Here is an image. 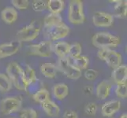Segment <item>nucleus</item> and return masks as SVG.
I'll return each mask as SVG.
<instances>
[{"label": "nucleus", "instance_id": "obj_28", "mask_svg": "<svg viewBox=\"0 0 127 118\" xmlns=\"http://www.w3.org/2000/svg\"><path fill=\"white\" fill-rule=\"evenodd\" d=\"M115 94L119 98H126L127 97V85L126 83L117 84L115 88Z\"/></svg>", "mask_w": 127, "mask_h": 118}, {"label": "nucleus", "instance_id": "obj_21", "mask_svg": "<svg viewBox=\"0 0 127 118\" xmlns=\"http://www.w3.org/2000/svg\"><path fill=\"white\" fill-rule=\"evenodd\" d=\"M47 10L51 14H60L63 10L65 3L63 0H49L47 2Z\"/></svg>", "mask_w": 127, "mask_h": 118}, {"label": "nucleus", "instance_id": "obj_30", "mask_svg": "<svg viewBox=\"0 0 127 118\" xmlns=\"http://www.w3.org/2000/svg\"><path fill=\"white\" fill-rule=\"evenodd\" d=\"M11 3L14 6V8L17 10H26L29 6L28 0H12Z\"/></svg>", "mask_w": 127, "mask_h": 118}, {"label": "nucleus", "instance_id": "obj_33", "mask_svg": "<svg viewBox=\"0 0 127 118\" xmlns=\"http://www.w3.org/2000/svg\"><path fill=\"white\" fill-rule=\"evenodd\" d=\"M98 76V71L95 70V69H89L85 72V77L89 80H93L97 77Z\"/></svg>", "mask_w": 127, "mask_h": 118}, {"label": "nucleus", "instance_id": "obj_18", "mask_svg": "<svg viewBox=\"0 0 127 118\" xmlns=\"http://www.w3.org/2000/svg\"><path fill=\"white\" fill-rule=\"evenodd\" d=\"M40 72L43 76L50 79H54L57 75V67L52 63H43L40 66Z\"/></svg>", "mask_w": 127, "mask_h": 118}, {"label": "nucleus", "instance_id": "obj_12", "mask_svg": "<svg viewBox=\"0 0 127 118\" xmlns=\"http://www.w3.org/2000/svg\"><path fill=\"white\" fill-rule=\"evenodd\" d=\"M121 108V102L119 100H111L105 102L101 108V113L103 117H109L116 113Z\"/></svg>", "mask_w": 127, "mask_h": 118}, {"label": "nucleus", "instance_id": "obj_7", "mask_svg": "<svg viewBox=\"0 0 127 118\" xmlns=\"http://www.w3.org/2000/svg\"><path fill=\"white\" fill-rule=\"evenodd\" d=\"M22 101L18 97H8L2 100L0 108L2 114L10 115L21 110Z\"/></svg>", "mask_w": 127, "mask_h": 118}, {"label": "nucleus", "instance_id": "obj_11", "mask_svg": "<svg viewBox=\"0 0 127 118\" xmlns=\"http://www.w3.org/2000/svg\"><path fill=\"white\" fill-rule=\"evenodd\" d=\"M21 47V42L17 39L10 43H2L0 45V59L14 55L19 51Z\"/></svg>", "mask_w": 127, "mask_h": 118}, {"label": "nucleus", "instance_id": "obj_29", "mask_svg": "<svg viewBox=\"0 0 127 118\" xmlns=\"http://www.w3.org/2000/svg\"><path fill=\"white\" fill-rule=\"evenodd\" d=\"M32 8L36 12H41L47 9V2L43 1V0H36L32 2Z\"/></svg>", "mask_w": 127, "mask_h": 118}, {"label": "nucleus", "instance_id": "obj_8", "mask_svg": "<svg viewBox=\"0 0 127 118\" xmlns=\"http://www.w3.org/2000/svg\"><path fill=\"white\" fill-rule=\"evenodd\" d=\"M29 54L31 55L43 57V58H48L52 54L53 50V45L50 40L43 41L37 44L30 45L29 47Z\"/></svg>", "mask_w": 127, "mask_h": 118}, {"label": "nucleus", "instance_id": "obj_9", "mask_svg": "<svg viewBox=\"0 0 127 118\" xmlns=\"http://www.w3.org/2000/svg\"><path fill=\"white\" fill-rule=\"evenodd\" d=\"M69 33V28L62 23L58 25L46 28V35L50 40H59L66 37Z\"/></svg>", "mask_w": 127, "mask_h": 118}, {"label": "nucleus", "instance_id": "obj_26", "mask_svg": "<svg viewBox=\"0 0 127 118\" xmlns=\"http://www.w3.org/2000/svg\"><path fill=\"white\" fill-rule=\"evenodd\" d=\"M25 71V78L26 80H27L28 83V86L31 84H33V83H36L38 81L37 76L36 75V72H35L34 69L29 66V65H26V69Z\"/></svg>", "mask_w": 127, "mask_h": 118}, {"label": "nucleus", "instance_id": "obj_2", "mask_svg": "<svg viewBox=\"0 0 127 118\" xmlns=\"http://www.w3.org/2000/svg\"><path fill=\"white\" fill-rule=\"evenodd\" d=\"M93 45L100 49L115 48L121 43V39L110 32H101L95 34L92 38Z\"/></svg>", "mask_w": 127, "mask_h": 118}, {"label": "nucleus", "instance_id": "obj_20", "mask_svg": "<svg viewBox=\"0 0 127 118\" xmlns=\"http://www.w3.org/2000/svg\"><path fill=\"white\" fill-rule=\"evenodd\" d=\"M62 23L63 19L60 14H51V13H50L43 19V24H44L45 28H49L51 26L58 25Z\"/></svg>", "mask_w": 127, "mask_h": 118}, {"label": "nucleus", "instance_id": "obj_22", "mask_svg": "<svg viewBox=\"0 0 127 118\" xmlns=\"http://www.w3.org/2000/svg\"><path fill=\"white\" fill-rule=\"evenodd\" d=\"M89 64V58L87 56L81 55L75 58H73V65L79 70H83L88 68V65Z\"/></svg>", "mask_w": 127, "mask_h": 118}, {"label": "nucleus", "instance_id": "obj_24", "mask_svg": "<svg viewBox=\"0 0 127 118\" xmlns=\"http://www.w3.org/2000/svg\"><path fill=\"white\" fill-rule=\"evenodd\" d=\"M32 98L36 102L42 104L43 102L48 101V100H50L49 91L45 88H40L32 95Z\"/></svg>", "mask_w": 127, "mask_h": 118}, {"label": "nucleus", "instance_id": "obj_17", "mask_svg": "<svg viewBox=\"0 0 127 118\" xmlns=\"http://www.w3.org/2000/svg\"><path fill=\"white\" fill-rule=\"evenodd\" d=\"M42 108L47 114L50 117L58 116L60 112L59 106L55 102L51 101V99L42 103Z\"/></svg>", "mask_w": 127, "mask_h": 118}, {"label": "nucleus", "instance_id": "obj_32", "mask_svg": "<svg viewBox=\"0 0 127 118\" xmlns=\"http://www.w3.org/2000/svg\"><path fill=\"white\" fill-rule=\"evenodd\" d=\"M85 112L89 116H94L97 112V105L95 102H90L85 108Z\"/></svg>", "mask_w": 127, "mask_h": 118}, {"label": "nucleus", "instance_id": "obj_23", "mask_svg": "<svg viewBox=\"0 0 127 118\" xmlns=\"http://www.w3.org/2000/svg\"><path fill=\"white\" fill-rule=\"evenodd\" d=\"M115 6V16L119 18H126L127 14L126 1H116Z\"/></svg>", "mask_w": 127, "mask_h": 118}, {"label": "nucleus", "instance_id": "obj_10", "mask_svg": "<svg viewBox=\"0 0 127 118\" xmlns=\"http://www.w3.org/2000/svg\"><path fill=\"white\" fill-rule=\"evenodd\" d=\"M93 23L96 27H111L114 23V16L107 12H95L93 17Z\"/></svg>", "mask_w": 127, "mask_h": 118}, {"label": "nucleus", "instance_id": "obj_3", "mask_svg": "<svg viewBox=\"0 0 127 118\" xmlns=\"http://www.w3.org/2000/svg\"><path fill=\"white\" fill-rule=\"evenodd\" d=\"M85 19L83 2L80 0L70 1L68 11V20L69 22L74 24H79L84 23Z\"/></svg>", "mask_w": 127, "mask_h": 118}, {"label": "nucleus", "instance_id": "obj_35", "mask_svg": "<svg viewBox=\"0 0 127 118\" xmlns=\"http://www.w3.org/2000/svg\"><path fill=\"white\" fill-rule=\"evenodd\" d=\"M119 118H127V114H126V113H122V114L120 116Z\"/></svg>", "mask_w": 127, "mask_h": 118}, {"label": "nucleus", "instance_id": "obj_1", "mask_svg": "<svg viewBox=\"0 0 127 118\" xmlns=\"http://www.w3.org/2000/svg\"><path fill=\"white\" fill-rule=\"evenodd\" d=\"M6 71L7 74L6 76L10 80L12 84L17 89L26 91L28 87V83L25 78L24 69L20 66L18 63L15 62H10L7 65Z\"/></svg>", "mask_w": 127, "mask_h": 118}, {"label": "nucleus", "instance_id": "obj_16", "mask_svg": "<svg viewBox=\"0 0 127 118\" xmlns=\"http://www.w3.org/2000/svg\"><path fill=\"white\" fill-rule=\"evenodd\" d=\"M69 47L70 44H69L68 43L65 41H59L53 46V49L55 53L59 58H63L68 54Z\"/></svg>", "mask_w": 127, "mask_h": 118}, {"label": "nucleus", "instance_id": "obj_15", "mask_svg": "<svg viewBox=\"0 0 127 118\" xmlns=\"http://www.w3.org/2000/svg\"><path fill=\"white\" fill-rule=\"evenodd\" d=\"M2 20L7 24H12L17 20L18 14L14 7H6L1 13Z\"/></svg>", "mask_w": 127, "mask_h": 118}, {"label": "nucleus", "instance_id": "obj_14", "mask_svg": "<svg viewBox=\"0 0 127 118\" xmlns=\"http://www.w3.org/2000/svg\"><path fill=\"white\" fill-rule=\"evenodd\" d=\"M112 85L109 81L107 80H103L96 87L95 89V94L97 98L100 100L106 99L109 95H110L111 91Z\"/></svg>", "mask_w": 127, "mask_h": 118}, {"label": "nucleus", "instance_id": "obj_34", "mask_svg": "<svg viewBox=\"0 0 127 118\" xmlns=\"http://www.w3.org/2000/svg\"><path fill=\"white\" fill-rule=\"evenodd\" d=\"M63 118H78V115L75 111L69 110L64 113Z\"/></svg>", "mask_w": 127, "mask_h": 118}, {"label": "nucleus", "instance_id": "obj_5", "mask_svg": "<svg viewBox=\"0 0 127 118\" xmlns=\"http://www.w3.org/2000/svg\"><path fill=\"white\" fill-rule=\"evenodd\" d=\"M99 58L104 61L109 66L115 69L122 65V57L119 52L111 49H100L98 50Z\"/></svg>", "mask_w": 127, "mask_h": 118}, {"label": "nucleus", "instance_id": "obj_27", "mask_svg": "<svg viewBox=\"0 0 127 118\" xmlns=\"http://www.w3.org/2000/svg\"><path fill=\"white\" fill-rule=\"evenodd\" d=\"M81 52H82L81 45L78 43H74L69 47L68 54L69 55L70 58H77V57L81 55Z\"/></svg>", "mask_w": 127, "mask_h": 118}, {"label": "nucleus", "instance_id": "obj_19", "mask_svg": "<svg viewBox=\"0 0 127 118\" xmlns=\"http://www.w3.org/2000/svg\"><path fill=\"white\" fill-rule=\"evenodd\" d=\"M69 94V87L65 84H57L53 87V95L58 100H63Z\"/></svg>", "mask_w": 127, "mask_h": 118}, {"label": "nucleus", "instance_id": "obj_31", "mask_svg": "<svg viewBox=\"0 0 127 118\" xmlns=\"http://www.w3.org/2000/svg\"><path fill=\"white\" fill-rule=\"evenodd\" d=\"M21 118H37L36 111L32 108L25 109L22 110L20 114Z\"/></svg>", "mask_w": 127, "mask_h": 118}, {"label": "nucleus", "instance_id": "obj_4", "mask_svg": "<svg viewBox=\"0 0 127 118\" xmlns=\"http://www.w3.org/2000/svg\"><path fill=\"white\" fill-rule=\"evenodd\" d=\"M40 32V25L37 21H32L31 24L20 29L17 32V39L20 42H30L36 39Z\"/></svg>", "mask_w": 127, "mask_h": 118}, {"label": "nucleus", "instance_id": "obj_25", "mask_svg": "<svg viewBox=\"0 0 127 118\" xmlns=\"http://www.w3.org/2000/svg\"><path fill=\"white\" fill-rule=\"evenodd\" d=\"M12 83L9 77L4 73H0V91L2 92H8L12 88Z\"/></svg>", "mask_w": 127, "mask_h": 118}, {"label": "nucleus", "instance_id": "obj_13", "mask_svg": "<svg viewBox=\"0 0 127 118\" xmlns=\"http://www.w3.org/2000/svg\"><path fill=\"white\" fill-rule=\"evenodd\" d=\"M111 77L117 84L126 83L127 79V65H121L113 69Z\"/></svg>", "mask_w": 127, "mask_h": 118}, {"label": "nucleus", "instance_id": "obj_6", "mask_svg": "<svg viewBox=\"0 0 127 118\" xmlns=\"http://www.w3.org/2000/svg\"><path fill=\"white\" fill-rule=\"evenodd\" d=\"M56 67L71 80H77L81 76V71L74 67L69 58L66 57L63 58H59Z\"/></svg>", "mask_w": 127, "mask_h": 118}, {"label": "nucleus", "instance_id": "obj_36", "mask_svg": "<svg viewBox=\"0 0 127 118\" xmlns=\"http://www.w3.org/2000/svg\"><path fill=\"white\" fill-rule=\"evenodd\" d=\"M10 118H14V117H10Z\"/></svg>", "mask_w": 127, "mask_h": 118}]
</instances>
